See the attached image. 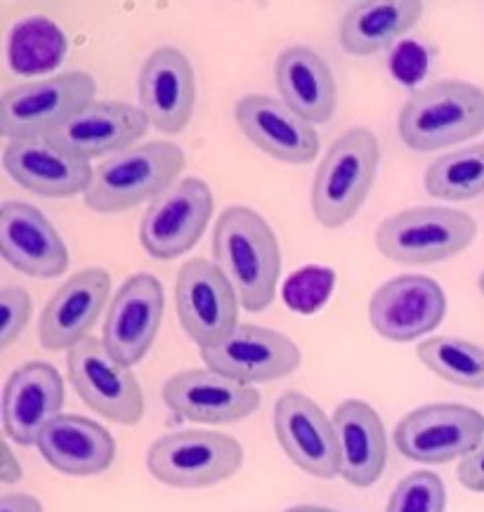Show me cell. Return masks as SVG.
Segmentation results:
<instances>
[{"mask_svg": "<svg viewBox=\"0 0 484 512\" xmlns=\"http://www.w3.org/2000/svg\"><path fill=\"white\" fill-rule=\"evenodd\" d=\"M97 83L88 71H62L43 81L8 88L0 100V133L8 142L48 140L95 102Z\"/></svg>", "mask_w": 484, "mask_h": 512, "instance_id": "cell-5", "label": "cell"}, {"mask_svg": "<svg viewBox=\"0 0 484 512\" xmlns=\"http://www.w3.org/2000/svg\"><path fill=\"white\" fill-rule=\"evenodd\" d=\"M76 395L97 416L119 425H137L145 416V395L133 369L111 357L102 340L85 338L67 354Z\"/></svg>", "mask_w": 484, "mask_h": 512, "instance_id": "cell-9", "label": "cell"}, {"mask_svg": "<svg viewBox=\"0 0 484 512\" xmlns=\"http://www.w3.org/2000/svg\"><path fill=\"white\" fill-rule=\"evenodd\" d=\"M381 142L369 128H350L326 149L312 180V213L326 229H340L362 210L374 187Z\"/></svg>", "mask_w": 484, "mask_h": 512, "instance_id": "cell-4", "label": "cell"}, {"mask_svg": "<svg viewBox=\"0 0 484 512\" xmlns=\"http://www.w3.org/2000/svg\"><path fill=\"white\" fill-rule=\"evenodd\" d=\"M477 225L463 210L414 206L385 218L376 229V248L397 265H435L466 251Z\"/></svg>", "mask_w": 484, "mask_h": 512, "instance_id": "cell-6", "label": "cell"}, {"mask_svg": "<svg viewBox=\"0 0 484 512\" xmlns=\"http://www.w3.org/2000/svg\"><path fill=\"white\" fill-rule=\"evenodd\" d=\"M182 168L185 152L178 144L166 140L135 144L95 168L93 182L83 194L85 206L109 215L152 203L178 182Z\"/></svg>", "mask_w": 484, "mask_h": 512, "instance_id": "cell-3", "label": "cell"}, {"mask_svg": "<svg viewBox=\"0 0 484 512\" xmlns=\"http://www.w3.org/2000/svg\"><path fill=\"white\" fill-rule=\"evenodd\" d=\"M447 314V295L435 279L402 274L378 286L371 295V328L390 343H414L433 333Z\"/></svg>", "mask_w": 484, "mask_h": 512, "instance_id": "cell-14", "label": "cell"}, {"mask_svg": "<svg viewBox=\"0 0 484 512\" xmlns=\"http://www.w3.org/2000/svg\"><path fill=\"white\" fill-rule=\"evenodd\" d=\"M423 185L437 201H468L484 194V142L437 156L425 168Z\"/></svg>", "mask_w": 484, "mask_h": 512, "instance_id": "cell-29", "label": "cell"}, {"mask_svg": "<svg viewBox=\"0 0 484 512\" xmlns=\"http://www.w3.org/2000/svg\"><path fill=\"white\" fill-rule=\"evenodd\" d=\"M64 406V380L45 361H26L10 373L3 390V430L19 446H36L41 432Z\"/></svg>", "mask_w": 484, "mask_h": 512, "instance_id": "cell-22", "label": "cell"}, {"mask_svg": "<svg viewBox=\"0 0 484 512\" xmlns=\"http://www.w3.org/2000/svg\"><path fill=\"white\" fill-rule=\"evenodd\" d=\"M331 420L340 446V477L350 487H374L388 463L383 418L362 399H345L336 406Z\"/></svg>", "mask_w": 484, "mask_h": 512, "instance_id": "cell-24", "label": "cell"}, {"mask_svg": "<svg viewBox=\"0 0 484 512\" xmlns=\"http://www.w3.org/2000/svg\"><path fill=\"white\" fill-rule=\"evenodd\" d=\"M24 477V470H22V463L17 461L15 454H12L10 444L5 442L3 444V463H0V482L3 484H15L19 479Z\"/></svg>", "mask_w": 484, "mask_h": 512, "instance_id": "cell-36", "label": "cell"}, {"mask_svg": "<svg viewBox=\"0 0 484 512\" xmlns=\"http://www.w3.org/2000/svg\"><path fill=\"white\" fill-rule=\"evenodd\" d=\"M3 168L26 192L45 199H69L88 192L95 168L48 140H17L3 149Z\"/></svg>", "mask_w": 484, "mask_h": 512, "instance_id": "cell-23", "label": "cell"}, {"mask_svg": "<svg viewBox=\"0 0 484 512\" xmlns=\"http://www.w3.org/2000/svg\"><path fill=\"white\" fill-rule=\"evenodd\" d=\"M166 312V291L154 274L126 279L111 298L102 326V343L111 357L133 369L152 350Z\"/></svg>", "mask_w": 484, "mask_h": 512, "instance_id": "cell-13", "label": "cell"}, {"mask_svg": "<svg viewBox=\"0 0 484 512\" xmlns=\"http://www.w3.org/2000/svg\"><path fill=\"white\" fill-rule=\"evenodd\" d=\"M137 97L149 126L163 135H180L196 107V74L185 52L170 45L156 48L137 76Z\"/></svg>", "mask_w": 484, "mask_h": 512, "instance_id": "cell-17", "label": "cell"}, {"mask_svg": "<svg viewBox=\"0 0 484 512\" xmlns=\"http://www.w3.org/2000/svg\"><path fill=\"white\" fill-rule=\"evenodd\" d=\"M416 0H369L345 10L338 26V43L348 55L369 57L407 36L423 17Z\"/></svg>", "mask_w": 484, "mask_h": 512, "instance_id": "cell-27", "label": "cell"}, {"mask_svg": "<svg viewBox=\"0 0 484 512\" xmlns=\"http://www.w3.org/2000/svg\"><path fill=\"white\" fill-rule=\"evenodd\" d=\"M244 465V446L211 430H178L156 439L147 470L173 489H206L232 479Z\"/></svg>", "mask_w": 484, "mask_h": 512, "instance_id": "cell-7", "label": "cell"}, {"mask_svg": "<svg viewBox=\"0 0 484 512\" xmlns=\"http://www.w3.org/2000/svg\"><path fill=\"white\" fill-rule=\"evenodd\" d=\"M0 512H43V503L29 494H3Z\"/></svg>", "mask_w": 484, "mask_h": 512, "instance_id": "cell-35", "label": "cell"}, {"mask_svg": "<svg viewBox=\"0 0 484 512\" xmlns=\"http://www.w3.org/2000/svg\"><path fill=\"white\" fill-rule=\"evenodd\" d=\"M333 288V272L322 267H307L293 274L284 286V300L296 312L312 314L326 303Z\"/></svg>", "mask_w": 484, "mask_h": 512, "instance_id": "cell-32", "label": "cell"}, {"mask_svg": "<svg viewBox=\"0 0 484 512\" xmlns=\"http://www.w3.org/2000/svg\"><path fill=\"white\" fill-rule=\"evenodd\" d=\"M447 487L442 477L430 470L411 472L390 494L385 512H444Z\"/></svg>", "mask_w": 484, "mask_h": 512, "instance_id": "cell-31", "label": "cell"}, {"mask_svg": "<svg viewBox=\"0 0 484 512\" xmlns=\"http://www.w3.org/2000/svg\"><path fill=\"white\" fill-rule=\"evenodd\" d=\"M149 118L135 104L119 100H95L71 118L67 126L48 137L50 144L76 159L93 161L116 156L135 147L147 135Z\"/></svg>", "mask_w": 484, "mask_h": 512, "instance_id": "cell-19", "label": "cell"}, {"mask_svg": "<svg viewBox=\"0 0 484 512\" xmlns=\"http://www.w3.org/2000/svg\"><path fill=\"white\" fill-rule=\"evenodd\" d=\"M284 512H338V510L324 508V505H310V503H305V505H293V508L284 510Z\"/></svg>", "mask_w": 484, "mask_h": 512, "instance_id": "cell-37", "label": "cell"}, {"mask_svg": "<svg viewBox=\"0 0 484 512\" xmlns=\"http://www.w3.org/2000/svg\"><path fill=\"white\" fill-rule=\"evenodd\" d=\"M206 369L244 385L274 383L298 371L303 352L286 333L239 324L222 343L201 350Z\"/></svg>", "mask_w": 484, "mask_h": 512, "instance_id": "cell-12", "label": "cell"}, {"mask_svg": "<svg viewBox=\"0 0 484 512\" xmlns=\"http://www.w3.org/2000/svg\"><path fill=\"white\" fill-rule=\"evenodd\" d=\"M0 251L26 277L55 279L69 269V251L60 232L41 210L24 201H5L0 208Z\"/></svg>", "mask_w": 484, "mask_h": 512, "instance_id": "cell-21", "label": "cell"}, {"mask_svg": "<svg viewBox=\"0 0 484 512\" xmlns=\"http://www.w3.org/2000/svg\"><path fill=\"white\" fill-rule=\"evenodd\" d=\"M34 303L31 295L19 286H3L0 288V350H8L12 343H17L22 331L29 324Z\"/></svg>", "mask_w": 484, "mask_h": 512, "instance_id": "cell-33", "label": "cell"}, {"mask_svg": "<svg viewBox=\"0 0 484 512\" xmlns=\"http://www.w3.org/2000/svg\"><path fill=\"white\" fill-rule=\"evenodd\" d=\"M274 435L284 454L307 475H340V446L333 420L303 392H284L274 404Z\"/></svg>", "mask_w": 484, "mask_h": 512, "instance_id": "cell-15", "label": "cell"}, {"mask_svg": "<svg viewBox=\"0 0 484 512\" xmlns=\"http://www.w3.org/2000/svg\"><path fill=\"white\" fill-rule=\"evenodd\" d=\"M279 100L312 126L329 121L338 107V85L329 62L315 48L291 45L274 64Z\"/></svg>", "mask_w": 484, "mask_h": 512, "instance_id": "cell-25", "label": "cell"}, {"mask_svg": "<svg viewBox=\"0 0 484 512\" xmlns=\"http://www.w3.org/2000/svg\"><path fill=\"white\" fill-rule=\"evenodd\" d=\"M477 286H480V293L484 295V272L480 274V281H477Z\"/></svg>", "mask_w": 484, "mask_h": 512, "instance_id": "cell-38", "label": "cell"}, {"mask_svg": "<svg viewBox=\"0 0 484 512\" xmlns=\"http://www.w3.org/2000/svg\"><path fill=\"white\" fill-rule=\"evenodd\" d=\"M425 369L451 385L484 390V347L456 336H433L416 347Z\"/></svg>", "mask_w": 484, "mask_h": 512, "instance_id": "cell-30", "label": "cell"}, {"mask_svg": "<svg viewBox=\"0 0 484 512\" xmlns=\"http://www.w3.org/2000/svg\"><path fill=\"white\" fill-rule=\"evenodd\" d=\"M38 451L50 468L69 477H95L114 465L116 442L95 420L62 413L41 432Z\"/></svg>", "mask_w": 484, "mask_h": 512, "instance_id": "cell-26", "label": "cell"}, {"mask_svg": "<svg viewBox=\"0 0 484 512\" xmlns=\"http://www.w3.org/2000/svg\"><path fill=\"white\" fill-rule=\"evenodd\" d=\"M213 262L232 281L246 312H265L274 303L281 279V246L258 210H222L213 229Z\"/></svg>", "mask_w": 484, "mask_h": 512, "instance_id": "cell-1", "label": "cell"}, {"mask_svg": "<svg viewBox=\"0 0 484 512\" xmlns=\"http://www.w3.org/2000/svg\"><path fill=\"white\" fill-rule=\"evenodd\" d=\"M239 295L232 281L211 260L194 258L175 279V310L182 331L199 350L222 343L239 326Z\"/></svg>", "mask_w": 484, "mask_h": 512, "instance_id": "cell-10", "label": "cell"}, {"mask_svg": "<svg viewBox=\"0 0 484 512\" xmlns=\"http://www.w3.org/2000/svg\"><path fill=\"white\" fill-rule=\"evenodd\" d=\"M111 298L107 269L88 267L64 281L38 317V340L50 352H69L88 338Z\"/></svg>", "mask_w": 484, "mask_h": 512, "instance_id": "cell-18", "label": "cell"}, {"mask_svg": "<svg viewBox=\"0 0 484 512\" xmlns=\"http://www.w3.org/2000/svg\"><path fill=\"white\" fill-rule=\"evenodd\" d=\"M67 48V36L60 26L43 15H31L10 29L8 64L22 76L50 74L64 62Z\"/></svg>", "mask_w": 484, "mask_h": 512, "instance_id": "cell-28", "label": "cell"}, {"mask_svg": "<svg viewBox=\"0 0 484 512\" xmlns=\"http://www.w3.org/2000/svg\"><path fill=\"white\" fill-rule=\"evenodd\" d=\"M456 475H459V482L468 491H475V494H484V442L477 446L473 454H468L456 468Z\"/></svg>", "mask_w": 484, "mask_h": 512, "instance_id": "cell-34", "label": "cell"}, {"mask_svg": "<svg viewBox=\"0 0 484 512\" xmlns=\"http://www.w3.org/2000/svg\"><path fill=\"white\" fill-rule=\"evenodd\" d=\"M234 121L248 142L281 163L305 166L319 154V133L312 123L270 95H244L234 104Z\"/></svg>", "mask_w": 484, "mask_h": 512, "instance_id": "cell-20", "label": "cell"}, {"mask_svg": "<svg viewBox=\"0 0 484 512\" xmlns=\"http://www.w3.org/2000/svg\"><path fill=\"white\" fill-rule=\"evenodd\" d=\"M397 133L414 152H435L473 140L484 133V90L456 78L423 85L402 104Z\"/></svg>", "mask_w": 484, "mask_h": 512, "instance_id": "cell-2", "label": "cell"}, {"mask_svg": "<svg viewBox=\"0 0 484 512\" xmlns=\"http://www.w3.org/2000/svg\"><path fill=\"white\" fill-rule=\"evenodd\" d=\"M484 442V416L466 404H428L409 411L395 430L404 458L425 465L451 463Z\"/></svg>", "mask_w": 484, "mask_h": 512, "instance_id": "cell-11", "label": "cell"}, {"mask_svg": "<svg viewBox=\"0 0 484 512\" xmlns=\"http://www.w3.org/2000/svg\"><path fill=\"white\" fill-rule=\"evenodd\" d=\"M211 185L201 177L178 180L149 203L140 220V244L154 260H175L192 251L213 218Z\"/></svg>", "mask_w": 484, "mask_h": 512, "instance_id": "cell-8", "label": "cell"}, {"mask_svg": "<svg viewBox=\"0 0 484 512\" xmlns=\"http://www.w3.org/2000/svg\"><path fill=\"white\" fill-rule=\"evenodd\" d=\"M163 404L189 423L230 425L260 409V392L253 385L220 376L211 369H189L170 376L163 385Z\"/></svg>", "mask_w": 484, "mask_h": 512, "instance_id": "cell-16", "label": "cell"}]
</instances>
